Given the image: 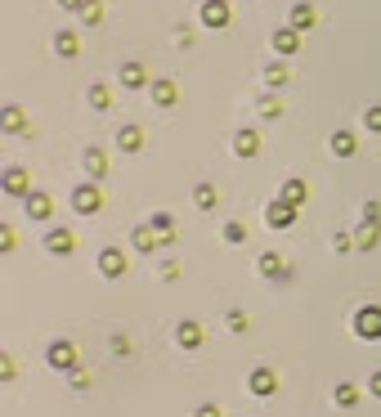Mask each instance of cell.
<instances>
[{
  "mask_svg": "<svg viewBox=\"0 0 381 417\" xmlns=\"http://www.w3.org/2000/svg\"><path fill=\"white\" fill-rule=\"evenodd\" d=\"M0 189H5L9 193V198H27V170H23V166H9L5 170V175H0Z\"/></svg>",
  "mask_w": 381,
  "mask_h": 417,
  "instance_id": "7",
  "label": "cell"
},
{
  "mask_svg": "<svg viewBox=\"0 0 381 417\" xmlns=\"http://www.w3.org/2000/svg\"><path fill=\"white\" fill-rule=\"evenodd\" d=\"M332 247H337V251H350L354 238H350V234H337V238H332Z\"/></svg>",
  "mask_w": 381,
  "mask_h": 417,
  "instance_id": "38",
  "label": "cell"
},
{
  "mask_svg": "<svg viewBox=\"0 0 381 417\" xmlns=\"http://www.w3.org/2000/svg\"><path fill=\"white\" fill-rule=\"evenodd\" d=\"M368 390H373V395L381 399V368H377V373H373V382H368Z\"/></svg>",
  "mask_w": 381,
  "mask_h": 417,
  "instance_id": "41",
  "label": "cell"
},
{
  "mask_svg": "<svg viewBox=\"0 0 381 417\" xmlns=\"http://www.w3.org/2000/svg\"><path fill=\"white\" fill-rule=\"evenodd\" d=\"M54 54H58V58H77V54H81L77 32H68V27H63V32H54Z\"/></svg>",
  "mask_w": 381,
  "mask_h": 417,
  "instance_id": "15",
  "label": "cell"
},
{
  "mask_svg": "<svg viewBox=\"0 0 381 417\" xmlns=\"http://www.w3.org/2000/svg\"><path fill=\"white\" fill-rule=\"evenodd\" d=\"M175 99H180V85L175 81H153V104L157 108H175Z\"/></svg>",
  "mask_w": 381,
  "mask_h": 417,
  "instance_id": "17",
  "label": "cell"
},
{
  "mask_svg": "<svg viewBox=\"0 0 381 417\" xmlns=\"http://www.w3.org/2000/svg\"><path fill=\"white\" fill-rule=\"evenodd\" d=\"M233 23V9H229V0H206L202 5V27H229Z\"/></svg>",
  "mask_w": 381,
  "mask_h": 417,
  "instance_id": "5",
  "label": "cell"
},
{
  "mask_svg": "<svg viewBox=\"0 0 381 417\" xmlns=\"http://www.w3.org/2000/svg\"><path fill=\"white\" fill-rule=\"evenodd\" d=\"M81 162H85V170H90V180H104L108 175V153L104 149H85Z\"/></svg>",
  "mask_w": 381,
  "mask_h": 417,
  "instance_id": "19",
  "label": "cell"
},
{
  "mask_svg": "<svg viewBox=\"0 0 381 417\" xmlns=\"http://www.w3.org/2000/svg\"><path fill=\"white\" fill-rule=\"evenodd\" d=\"M337 404H341V409H354V404H359V386H354V382H341V386H337Z\"/></svg>",
  "mask_w": 381,
  "mask_h": 417,
  "instance_id": "30",
  "label": "cell"
},
{
  "mask_svg": "<svg viewBox=\"0 0 381 417\" xmlns=\"http://www.w3.org/2000/svg\"><path fill=\"white\" fill-rule=\"evenodd\" d=\"M121 85H126V90H144V85H149L144 63H121Z\"/></svg>",
  "mask_w": 381,
  "mask_h": 417,
  "instance_id": "16",
  "label": "cell"
},
{
  "mask_svg": "<svg viewBox=\"0 0 381 417\" xmlns=\"http://www.w3.org/2000/svg\"><path fill=\"white\" fill-rule=\"evenodd\" d=\"M104 206V189H99V180H90V184H77L72 189V211H81V216H94Z\"/></svg>",
  "mask_w": 381,
  "mask_h": 417,
  "instance_id": "1",
  "label": "cell"
},
{
  "mask_svg": "<svg viewBox=\"0 0 381 417\" xmlns=\"http://www.w3.org/2000/svg\"><path fill=\"white\" fill-rule=\"evenodd\" d=\"M247 386H251V395H274V390H278V377H274V368H251Z\"/></svg>",
  "mask_w": 381,
  "mask_h": 417,
  "instance_id": "8",
  "label": "cell"
},
{
  "mask_svg": "<svg viewBox=\"0 0 381 417\" xmlns=\"http://www.w3.org/2000/svg\"><path fill=\"white\" fill-rule=\"evenodd\" d=\"M314 5H296V9H292V27H296V32H305V27H314Z\"/></svg>",
  "mask_w": 381,
  "mask_h": 417,
  "instance_id": "27",
  "label": "cell"
},
{
  "mask_svg": "<svg viewBox=\"0 0 381 417\" xmlns=\"http://www.w3.org/2000/svg\"><path fill=\"white\" fill-rule=\"evenodd\" d=\"M130 242H135V251H144V256H153L157 247H162V234H157V229H153V225H139V229H135V234H130Z\"/></svg>",
  "mask_w": 381,
  "mask_h": 417,
  "instance_id": "10",
  "label": "cell"
},
{
  "mask_svg": "<svg viewBox=\"0 0 381 417\" xmlns=\"http://www.w3.org/2000/svg\"><path fill=\"white\" fill-rule=\"evenodd\" d=\"M117 149H121V153H139V149H144V130H139V126H121V130H117Z\"/></svg>",
  "mask_w": 381,
  "mask_h": 417,
  "instance_id": "18",
  "label": "cell"
},
{
  "mask_svg": "<svg viewBox=\"0 0 381 417\" xmlns=\"http://www.w3.org/2000/svg\"><path fill=\"white\" fill-rule=\"evenodd\" d=\"M301 50V32L296 27H278L274 32V54H296Z\"/></svg>",
  "mask_w": 381,
  "mask_h": 417,
  "instance_id": "14",
  "label": "cell"
},
{
  "mask_svg": "<svg viewBox=\"0 0 381 417\" xmlns=\"http://www.w3.org/2000/svg\"><path fill=\"white\" fill-rule=\"evenodd\" d=\"M363 220H373V225H381V202H363Z\"/></svg>",
  "mask_w": 381,
  "mask_h": 417,
  "instance_id": "37",
  "label": "cell"
},
{
  "mask_svg": "<svg viewBox=\"0 0 381 417\" xmlns=\"http://www.w3.org/2000/svg\"><path fill=\"white\" fill-rule=\"evenodd\" d=\"M229 332H247V314L242 310H229Z\"/></svg>",
  "mask_w": 381,
  "mask_h": 417,
  "instance_id": "35",
  "label": "cell"
},
{
  "mask_svg": "<svg viewBox=\"0 0 381 417\" xmlns=\"http://www.w3.org/2000/svg\"><path fill=\"white\" fill-rule=\"evenodd\" d=\"M354 337L381 341V305H359V314H354Z\"/></svg>",
  "mask_w": 381,
  "mask_h": 417,
  "instance_id": "2",
  "label": "cell"
},
{
  "mask_svg": "<svg viewBox=\"0 0 381 417\" xmlns=\"http://www.w3.org/2000/svg\"><path fill=\"white\" fill-rule=\"evenodd\" d=\"M305 193H310V189H305V180H282L278 198H282V202H292V206H301V202H305Z\"/></svg>",
  "mask_w": 381,
  "mask_h": 417,
  "instance_id": "21",
  "label": "cell"
},
{
  "mask_svg": "<svg viewBox=\"0 0 381 417\" xmlns=\"http://www.w3.org/2000/svg\"><path fill=\"white\" fill-rule=\"evenodd\" d=\"M90 108L94 113H108V108H113V90H108V85H90Z\"/></svg>",
  "mask_w": 381,
  "mask_h": 417,
  "instance_id": "26",
  "label": "cell"
},
{
  "mask_svg": "<svg viewBox=\"0 0 381 417\" xmlns=\"http://www.w3.org/2000/svg\"><path fill=\"white\" fill-rule=\"evenodd\" d=\"M354 149H359V139H354L350 130H337V135H332V153H337V157H354Z\"/></svg>",
  "mask_w": 381,
  "mask_h": 417,
  "instance_id": "23",
  "label": "cell"
},
{
  "mask_svg": "<svg viewBox=\"0 0 381 417\" xmlns=\"http://www.w3.org/2000/svg\"><path fill=\"white\" fill-rule=\"evenodd\" d=\"M198 417H225V413H220V404H198Z\"/></svg>",
  "mask_w": 381,
  "mask_h": 417,
  "instance_id": "39",
  "label": "cell"
},
{
  "mask_svg": "<svg viewBox=\"0 0 381 417\" xmlns=\"http://www.w3.org/2000/svg\"><path fill=\"white\" fill-rule=\"evenodd\" d=\"M0 126H5L9 135H18V130H23V108H18V104H9L5 113H0Z\"/></svg>",
  "mask_w": 381,
  "mask_h": 417,
  "instance_id": "28",
  "label": "cell"
},
{
  "mask_svg": "<svg viewBox=\"0 0 381 417\" xmlns=\"http://www.w3.org/2000/svg\"><path fill=\"white\" fill-rule=\"evenodd\" d=\"M261 274H265V278H287V265H282L278 251H265V256H261Z\"/></svg>",
  "mask_w": 381,
  "mask_h": 417,
  "instance_id": "22",
  "label": "cell"
},
{
  "mask_svg": "<svg viewBox=\"0 0 381 417\" xmlns=\"http://www.w3.org/2000/svg\"><path fill=\"white\" fill-rule=\"evenodd\" d=\"M377 238H381V225L363 220V225H359V234H354V247H359V251H373V247H377Z\"/></svg>",
  "mask_w": 381,
  "mask_h": 417,
  "instance_id": "20",
  "label": "cell"
},
{
  "mask_svg": "<svg viewBox=\"0 0 381 417\" xmlns=\"http://www.w3.org/2000/svg\"><path fill=\"white\" fill-rule=\"evenodd\" d=\"M99 274L104 278H121V274H126V256H121L117 247H104L99 251Z\"/></svg>",
  "mask_w": 381,
  "mask_h": 417,
  "instance_id": "9",
  "label": "cell"
},
{
  "mask_svg": "<svg viewBox=\"0 0 381 417\" xmlns=\"http://www.w3.org/2000/svg\"><path fill=\"white\" fill-rule=\"evenodd\" d=\"M45 363L58 368V373H72V368H77V346H72V341H50V350H45Z\"/></svg>",
  "mask_w": 381,
  "mask_h": 417,
  "instance_id": "3",
  "label": "cell"
},
{
  "mask_svg": "<svg viewBox=\"0 0 381 417\" xmlns=\"http://www.w3.org/2000/svg\"><path fill=\"white\" fill-rule=\"evenodd\" d=\"M81 18L90 23V27H94V23H104V5H99V0H90V5L81 9Z\"/></svg>",
  "mask_w": 381,
  "mask_h": 417,
  "instance_id": "33",
  "label": "cell"
},
{
  "mask_svg": "<svg viewBox=\"0 0 381 417\" xmlns=\"http://www.w3.org/2000/svg\"><path fill=\"white\" fill-rule=\"evenodd\" d=\"M247 238V225H242V220H229L225 225V242H242Z\"/></svg>",
  "mask_w": 381,
  "mask_h": 417,
  "instance_id": "31",
  "label": "cell"
},
{
  "mask_svg": "<svg viewBox=\"0 0 381 417\" xmlns=\"http://www.w3.org/2000/svg\"><path fill=\"white\" fill-rule=\"evenodd\" d=\"M175 341L184 350H198L202 346V323H198V318H184V323L175 328Z\"/></svg>",
  "mask_w": 381,
  "mask_h": 417,
  "instance_id": "11",
  "label": "cell"
},
{
  "mask_svg": "<svg viewBox=\"0 0 381 417\" xmlns=\"http://www.w3.org/2000/svg\"><path fill=\"white\" fill-rule=\"evenodd\" d=\"M162 278H166V283H170V278H180V265H175V261H166V265H162Z\"/></svg>",
  "mask_w": 381,
  "mask_h": 417,
  "instance_id": "40",
  "label": "cell"
},
{
  "mask_svg": "<svg viewBox=\"0 0 381 417\" xmlns=\"http://www.w3.org/2000/svg\"><path fill=\"white\" fill-rule=\"evenodd\" d=\"M72 386H77V390H85V386H90V373H85V368H72Z\"/></svg>",
  "mask_w": 381,
  "mask_h": 417,
  "instance_id": "36",
  "label": "cell"
},
{
  "mask_svg": "<svg viewBox=\"0 0 381 417\" xmlns=\"http://www.w3.org/2000/svg\"><path fill=\"white\" fill-rule=\"evenodd\" d=\"M23 206H27V216H32V220H50V216H54L50 193H27V198H23Z\"/></svg>",
  "mask_w": 381,
  "mask_h": 417,
  "instance_id": "12",
  "label": "cell"
},
{
  "mask_svg": "<svg viewBox=\"0 0 381 417\" xmlns=\"http://www.w3.org/2000/svg\"><path fill=\"white\" fill-rule=\"evenodd\" d=\"M363 126L381 135V104H377V108H368V113H363Z\"/></svg>",
  "mask_w": 381,
  "mask_h": 417,
  "instance_id": "34",
  "label": "cell"
},
{
  "mask_svg": "<svg viewBox=\"0 0 381 417\" xmlns=\"http://www.w3.org/2000/svg\"><path fill=\"white\" fill-rule=\"evenodd\" d=\"M45 251H50V256H72V251H77V234L63 229V225L50 229V234H45Z\"/></svg>",
  "mask_w": 381,
  "mask_h": 417,
  "instance_id": "6",
  "label": "cell"
},
{
  "mask_svg": "<svg viewBox=\"0 0 381 417\" xmlns=\"http://www.w3.org/2000/svg\"><path fill=\"white\" fill-rule=\"evenodd\" d=\"M58 5H63V9H85L90 0H58Z\"/></svg>",
  "mask_w": 381,
  "mask_h": 417,
  "instance_id": "42",
  "label": "cell"
},
{
  "mask_svg": "<svg viewBox=\"0 0 381 417\" xmlns=\"http://www.w3.org/2000/svg\"><path fill=\"white\" fill-rule=\"evenodd\" d=\"M193 202H198L202 211H211V206L220 202V198H216V184H198V189H193Z\"/></svg>",
  "mask_w": 381,
  "mask_h": 417,
  "instance_id": "29",
  "label": "cell"
},
{
  "mask_svg": "<svg viewBox=\"0 0 381 417\" xmlns=\"http://www.w3.org/2000/svg\"><path fill=\"white\" fill-rule=\"evenodd\" d=\"M287 81H292L287 63H269V68H265V85H269V90H282V85H287Z\"/></svg>",
  "mask_w": 381,
  "mask_h": 417,
  "instance_id": "25",
  "label": "cell"
},
{
  "mask_svg": "<svg viewBox=\"0 0 381 417\" xmlns=\"http://www.w3.org/2000/svg\"><path fill=\"white\" fill-rule=\"evenodd\" d=\"M149 225L157 229V234H162V247H170V242H175V220H170L166 211H157V216L149 220Z\"/></svg>",
  "mask_w": 381,
  "mask_h": 417,
  "instance_id": "24",
  "label": "cell"
},
{
  "mask_svg": "<svg viewBox=\"0 0 381 417\" xmlns=\"http://www.w3.org/2000/svg\"><path fill=\"white\" fill-rule=\"evenodd\" d=\"M265 225H269V229H292V225H296V206L282 202V198H274V202L265 206Z\"/></svg>",
  "mask_w": 381,
  "mask_h": 417,
  "instance_id": "4",
  "label": "cell"
},
{
  "mask_svg": "<svg viewBox=\"0 0 381 417\" xmlns=\"http://www.w3.org/2000/svg\"><path fill=\"white\" fill-rule=\"evenodd\" d=\"M261 117H282V104H278V94H265V99H261Z\"/></svg>",
  "mask_w": 381,
  "mask_h": 417,
  "instance_id": "32",
  "label": "cell"
},
{
  "mask_svg": "<svg viewBox=\"0 0 381 417\" xmlns=\"http://www.w3.org/2000/svg\"><path fill=\"white\" fill-rule=\"evenodd\" d=\"M233 153H238V157H256V153H261V135H256L251 126L238 130V135H233Z\"/></svg>",
  "mask_w": 381,
  "mask_h": 417,
  "instance_id": "13",
  "label": "cell"
}]
</instances>
